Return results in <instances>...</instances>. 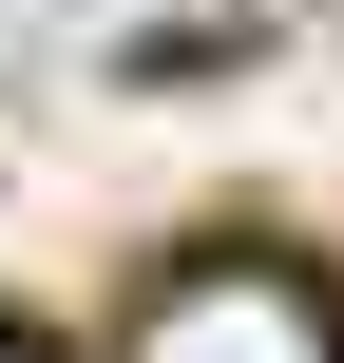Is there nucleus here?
Segmentation results:
<instances>
[{
  "mask_svg": "<svg viewBox=\"0 0 344 363\" xmlns=\"http://www.w3.org/2000/svg\"><path fill=\"white\" fill-rule=\"evenodd\" d=\"M134 363H344V325H326V287H306V268L211 249V268H172V287L134 306Z\"/></svg>",
  "mask_w": 344,
  "mask_h": 363,
  "instance_id": "nucleus-1",
  "label": "nucleus"
},
{
  "mask_svg": "<svg viewBox=\"0 0 344 363\" xmlns=\"http://www.w3.org/2000/svg\"><path fill=\"white\" fill-rule=\"evenodd\" d=\"M0 363H38V345H0Z\"/></svg>",
  "mask_w": 344,
  "mask_h": 363,
  "instance_id": "nucleus-2",
  "label": "nucleus"
}]
</instances>
